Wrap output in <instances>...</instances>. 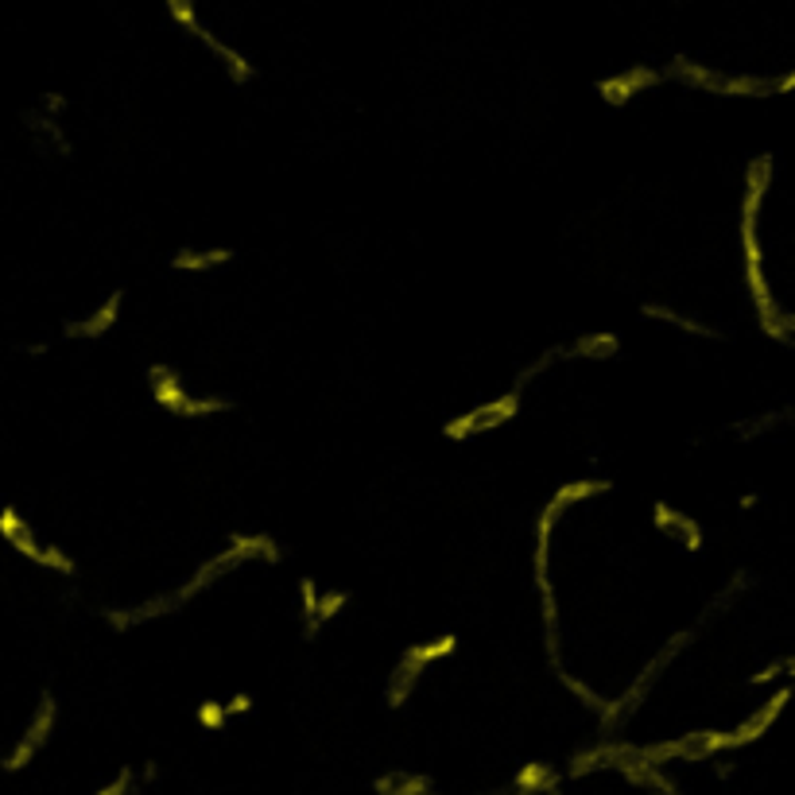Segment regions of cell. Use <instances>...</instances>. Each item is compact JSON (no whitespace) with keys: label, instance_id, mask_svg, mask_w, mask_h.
I'll return each mask as SVG.
<instances>
[{"label":"cell","instance_id":"cell-1","mask_svg":"<svg viewBox=\"0 0 795 795\" xmlns=\"http://www.w3.org/2000/svg\"><path fill=\"white\" fill-rule=\"evenodd\" d=\"M459 644H462L459 633H439L435 641L407 644V648L400 652L392 675H389V687H384V706H389V711H404L407 698H412L415 687H420L423 672H427L431 664H439V660H451L454 652H459Z\"/></svg>","mask_w":795,"mask_h":795},{"label":"cell","instance_id":"cell-2","mask_svg":"<svg viewBox=\"0 0 795 795\" xmlns=\"http://www.w3.org/2000/svg\"><path fill=\"white\" fill-rule=\"evenodd\" d=\"M695 628H698V625H695ZM695 628H683V633H675L672 641H667L664 648H660L656 656H652L648 664H644V672L636 675V680L628 683V687L621 691L617 698H605V703H602V711H597V726H602L605 734H610V729H617L621 722H625L628 714H633L636 706H641L644 698H648V691H652V683L660 680V672H664V667L672 664V660L680 656V652L687 648L691 641H695Z\"/></svg>","mask_w":795,"mask_h":795},{"label":"cell","instance_id":"cell-3","mask_svg":"<svg viewBox=\"0 0 795 795\" xmlns=\"http://www.w3.org/2000/svg\"><path fill=\"white\" fill-rule=\"evenodd\" d=\"M54 722H59V698H54L51 691H43V695H39L36 714H31L28 726H23L20 742H16L12 749H8V757L0 761V768H4V773H20V768H28L31 761L39 757V749L51 742Z\"/></svg>","mask_w":795,"mask_h":795},{"label":"cell","instance_id":"cell-4","mask_svg":"<svg viewBox=\"0 0 795 795\" xmlns=\"http://www.w3.org/2000/svg\"><path fill=\"white\" fill-rule=\"evenodd\" d=\"M664 82V70L648 67V62H633V67L617 70V74H605L594 82V93L605 101L610 109H625L628 101L636 98V93L652 90V85Z\"/></svg>","mask_w":795,"mask_h":795},{"label":"cell","instance_id":"cell-5","mask_svg":"<svg viewBox=\"0 0 795 795\" xmlns=\"http://www.w3.org/2000/svg\"><path fill=\"white\" fill-rule=\"evenodd\" d=\"M773 168H776V155L773 152H761L749 160L745 168V194H742V233H757L761 222V207L768 199V187H773Z\"/></svg>","mask_w":795,"mask_h":795},{"label":"cell","instance_id":"cell-6","mask_svg":"<svg viewBox=\"0 0 795 795\" xmlns=\"http://www.w3.org/2000/svg\"><path fill=\"white\" fill-rule=\"evenodd\" d=\"M121 306H124V288H117L109 299H101L98 311L62 322V338H67V342H98V338H105L109 330L121 322Z\"/></svg>","mask_w":795,"mask_h":795},{"label":"cell","instance_id":"cell-7","mask_svg":"<svg viewBox=\"0 0 795 795\" xmlns=\"http://www.w3.org/2000/svg\"><path fill=\"white\" fill-rule=\"evenodd\" d=\"M652 524H656V529L664 532V535H675V540L683 543V551H687V555H698V551L706 547L703 524H698L695 516L672 509L667 501H652Z\"/></svg>","mask_w":795,"mask_h":795},{"label":"cell","instance_id":"cell-8","mask_svg":"<svg viewBox=\"0 0 795 795\" xmlns=\"http://www.w3.org/2000/svg\"><path fill=\"white\" fill-rule=\"evenodd\" d=\"M144 381H148V392H152L155 407H163L168 415H179L187 400H191V392L183 389V376H179L171 365H163V361H152V365L144 369Z\"/></svg>","mask_w":795,"mask_h":795},{"label":"cell","instance_id":"cell-9","mask_svg":"<svg viewBox=\"0 0 795 795\" xmlns=\"http://www.w3.org/2000/svg\"><path fill=\"white\" fill-rule=\"evenodd\" d=\"M636 753L633 742H602V745H586V749H578L571 757V765H566V776H590L597 773V768H617L621 761H628Z\"/></svg>","mask_w":795,"mask_h":795},{"label":"cell","instance_id":"cell-10","mask_svg":"<svg viewBox=\"0 0 795 795\" xmlns=\"http://www.w3.org/2000/svg\"><path fill=\"white\" fill-rule=\"evenodd\" d=\"M788 706V691H776L773 698H768L765 706H757V711L749 714V718L742 722L737 729H729V749H745V745L761 742V737L768 734V729L776 726V718H781V711Z\"/></svg>","mask_w":795,"mask_h":795},{"label":"cell","instance_id":"cell-11","mask_svg":"<svg viewBox=\"0 0 795 795\" xmlns=\"http://www.w3.org/2000/svg\"><path fill=\"white\" fill-rule=\"evenodd\" d=\"M163 613H175V597L160 594L152 602H140V605H121V610H105V625L117 628V633H129L137 625H148V621L163 617Z\"/></svg>","mask_w":795,"mask_h":795},{"label":"cell","instance_id":"cell-12","mask_svg":"<svg viewBox=\"0 0 795 795\" xmlns=\"http://www.w3.org/2000/svg\"><path fill=\"white\" fill-rule=\"evenodd\" d=\"M664 78H675V82H683L687 90H695V93H718L722 70L703 67V62L687 59V54H672V62L664 67Z\"/></svg>","mask_w":795,"mask_h":795},{"label":"cell","instance_id":"cell-13","mask_svg":"<svg viewBox=\"0 0 795 795\" xmlns=\"http://www.w3.org/2000/svg\"><path fill=\"white\" fill-rule=\"evenodd\" d=\"M621 353V334H613V330H590V334L574 338L571 345H563V361L574 358V361H610Z\"/></svg>","mask_w":795,"mask_h":795},{"label":"cell","instance_id":"cell-14","mask_svg":"<svg viewBox=\"0 0 795 795\" xmlns=\"http://www.w3.org/2000/svg\"><path fill=\"white\" fill-rule=\"evenodd\" d=\"M524 407V392L521 389H509L505 396L490 400V404H477V435H490V431L505 427V423H513L516 415H521Z\"/></svg>","mask_w":795,"mask_h":795},{"label":"cell","instance_id":"cell-15","mask_svg":"<svg viewBox=\"0 0 795 795\" xmlns=\"http://www.w3.org/2000/svg\"><path fill=\"white\" fill-rule=\"evenodd\" d=\"M613 773H621L628 784H636V788H648V792H656V795H680V784H675L672 776L664 773V768L644 765V761H636V753L628 761H621Z\"/></svg>","mask_w":795,"mask_h":795},{"label":"cell","instance_id":"cell-16","mask_svg":"<svg viewBox=\"0 0 795 795\" xmlns=\"http://www.w3.org/2000/svg\"><path fill=\"white\" fill-rule=\"evenodd\" d=\"M238 256V249H225V245H218V249H175L171 253V268L175 272H214V268H225Z\"/></svg>","mask_w":795,"mask_h":795},{"label":"cell","instance_id":"cell-17","mask_svg":"<svg viewBox=\"0 0 795 795\" xmlns=\"http://www.w3.org/2000/svg\"><path fill=\"white\" fill-rule=\"evenodd\" d=\"M225 547L238 551L245 563H253V558H261V563H283L280 540H275V535H268V532H233Z\"/></svg>","mask_w":795,"mask_h":795},{"label":"cell","instance_id":"cell-18","mask_svg":"<svg viewBox=\"0 0 795 795\" xmlns=\"http://www.w3.org/2000/svg\"><path fill=\"white\" fill-rule=\"evenodd\" d=\"M641 314H644V319H652V322H667V326L683 330V334H691V338H706V342H722L718 330L706 326L703 319H691V314L672 311V306H664V303H641Z\"/></svg>","mask_w":795,"mask_h":795},{"label":"cell","instance_id":"cell-19","mask_svg":"<svg viewBox=\"0 0 795 795\" xmlns=\"http://www.w3.org/2000/svg\"><path fill=\"white\" fill-rule=\"evenodd\" d=\"M605 493H613V482H605V477H578V482H563V485H558V490L547 497V505L555 509V513H566V509L578 505V501L605 497Z\"/></svg>","mask_w":795,"mask_h":795},{"label":"cell","instance_id":"cell-20","mask_svg":"<svg viewBox=\"0 0 795 795\" xmlns=\"http://www.w3.org/2000/svg\"><path fill=\"white\" fill-rule=\"evenodd\" d=\"M516 795H555L558 792V773L543 761H529V765L516 768L513 776Z\"/></svg>","mask_w":795,"mask_h":795},{"label":"cell","instance_id":"cell-21","mask_svg":"<svg viewBox=\"0 0 795 795\" xmlns=\"http://www.w3.org/2000/svg\"><path fill=\"white\" fill-rule=\"evenodd\" d=\"M353 602V594L350 590H330V594H319V610H314V617H311V625H303L299 628V636H303L306 644L311 641H319V633L330 625V621H338L342 617V610Z\"/></svg>","mask_w":795,"mask_h":795},{"label":"cell","instance_id":"cell-22","mask_svg":"<svg viewBox=\"0 0 795 795\" xmlns=\"http://www.w3.org/2000/svg\"><path fill=\"white\" fill-rule=\"evenodd\" d=\"M207 51H214L218 59H222V67H225V74H230V82L249 85V82H256V74H261V70H256V62L249 59V54H241L238 47L225 43V39L214 36V39L207 43Z\"/></svg>","mask_w":795,"mask_h":795},{"label":"cell","instance_id":"cell-23","mask_svg":"<svg viewBox=\"0 0 795 795\" xmlns=\"http://www.w3.org/2000/svg\"><path fill=\"white\" fill-rule=\"evenodd\" d=\"M691 745H695V734H683V737H672V742H656V745H636V761L664 768L667 761H687L691 757Z\"/></svg>","mask_w":795,"mask_h":795},{"label":"cell","instance_id":"cell-24","mask_svg":"<svg viewBox=\"0 0 795 795\" xmlns=\"http://www.w3.org/2000/svg\"><path fill=\"white\" fill-rule=\"evenodd\" d=\"M714 98H773V82L761 74H722Z\"/></svg>","mask_w":795,"mask_h":795},{"label":"cell","instance_id":"cell-25","mask_svg":"<svg viewBox=\"0 0 795 795\" xmlns=\"http://www.w3.org/2000/svg\"><path fill=\"white\" fill-rule=\"evenodd\" d=\"M168 16L179 23V28L187 31V36H194V39H199L202 47H207L210 39H214V31H210L207 23L199 20V12H194V4H187V0H168Z\"/></svg>","mask_w":795,"mask_h":795},{"label":"cell","instance_id":"cell-26","mask_svg":"<svg viewBox=\"0 0 795 795\" xmlns=\"http://www.w3.org/2000/svg\"><path fill=\"white\" fill-rule=\"evenodd\" d=\"M238 407L233 396H191L179 412V420H207V415H225Z\"/></svg>","mask_w":795,"mask_h":795},{"label":"cell","instance_id":"cell-27","mask_svg":"<svg viewBox=\"0 0 795 795\" xmlns=\"http://www.w3.org/2000/svg\"><path fill=\"white\" fill-rule=\"evenodd\" d=\"M194 718H199V726L207 729V734H222V729L230 726L225 703H218V698H202L199 711H194Z\"/></svg>","mask_w":795,"mask_h":795},{"label":"cell","instance_id":"cell-28","mask_svg":"<svg viewBox=\"0 0 795 795\" xmlns=\"http://www.w3.org/2000/svg\"><path fill=\"white\" fill-rule=\"evenodd\" d=\"M555 675H558V683H563V687L571 691V695L578 698L582 706H586V711H594V714L602 711V703H605V698L597 695L594 687H586V683H582V680H574V675L566 672V667H555Z\"/></svg>","mask_w":795,"mask_h":795},{"label":"cell","instance_id":"cell-29","mask_svg":"<svg viewBox=\"0 0 795 795\" xmlns=\"http://www.w3.org/2000/svg\"><path fill=\"white\" fill-rule=\"evenodd\" d=\"M784 420H788V407H781V412H768V415H753V420H745V423H734V435L737 439H757V435L773 431L776 423H784Z\"/></svg>","mask_w":795,"mask_h":795},{"label":"cell","instance_id":"cell-30","mask_svg":"<svg viewBox=\"0 0 795 795\" xmlns=\"http://www.w3.org/2000/svg\"><path fill=\"white\" fill-rule=\"evenodd\" d=\"M36 566H47V571L62 574V578H74V574H78V563L62 547H54V543H51V547H39Z\"/></svg>","mask_w":795,"mask_h":795},{"label":"cell","instance_id":"cell-31","mask_svg":"<svg viewBox=\"0 0 795 795\" xmlns=\"http://www.w3.org/2000/svg\"><path fill=\"white\" fill-rule=\"evenodd\" d=\"M23 532H31V524L23 521L20 513H16V505H0V540H4V543H16Z\"/></svg>","mask_w":795,"mask_h":795},{"label":"cell","instance_id":"cell-32","mask_svg":"<svg viewBox=\"0 0 795 795\" xmlns=\"http://www.w3.org/2000/svg\"><path fill=\"white\" fill-rule=\"evenodd\" d=\"M319 582L311 578V574H303L299 578V605H303V625H311V617H314V610H319Z\"/></svg>","mask_w":795,"mask_h":795},{"label":"cell","instance_id":"cell-33","mask_svg":"<svg viewBox=\"0 0 795 795\" xmlns=\"http://www.w3.org/2000/svg\"><path fill=\"white\" fill-rule=\"evenodd\" d=\"M792 672H795V656H784V660H776V664H768L765 672L749 675V687H765V683H773L776 675H792Z\"/></svg>","mask_w":795,"mask_h":795},{"label":"cell","instance_id":"cell-34","mask_svg":"<svg viewBox=\"0 0 795 795\" xmlns=\"http://www.w3.org/2000/svg\"><path fill=\"white\" fill-rule=\"evenodd\" d=\"M132 784H137V773H132V768H121V773L113 776V784H105V788L93 792V795H137Z\"/></svg>","mask_w":795,"mask_h":795},{"label":"cell","instance_id":"cell-35","mask_svg":"<svg viewBox=\"0 0 795 795\" xmlns=\"http://www.w3.org/2000/svg\"><path fill=\"white\" fill-rule=\"evenodd\" d=\"M253 706H256L253 691H238V695H233L230 703H225V714H230V718H241V714H249Z\"/></svg>","mask_w":795,"mask_h":795}]
</instances>
